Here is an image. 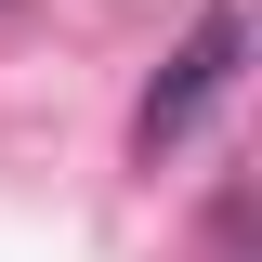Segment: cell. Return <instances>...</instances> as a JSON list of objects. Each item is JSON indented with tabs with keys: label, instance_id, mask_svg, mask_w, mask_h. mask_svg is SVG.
Instances as JSON below:
<instances>
[{
	"label": "cell",
	"instance_id": "cell-1",
	"mask_svg": "<svg viewBox=\"0 0 262 262\" xmlns=\"http://www.w3.org/2000/svg\"><path fill=\"white\" fill-rule=\"evenodd\" d=\"M236 53H249V13H236V0H210V13L184 27V53L158 66V92H144V118H131V144H144V170H158L170 144H184V131H196L210 105L236 92Z\"/></svg>",
	"mask_w": 262,
	"mask_h": 262
}]
</instances>
